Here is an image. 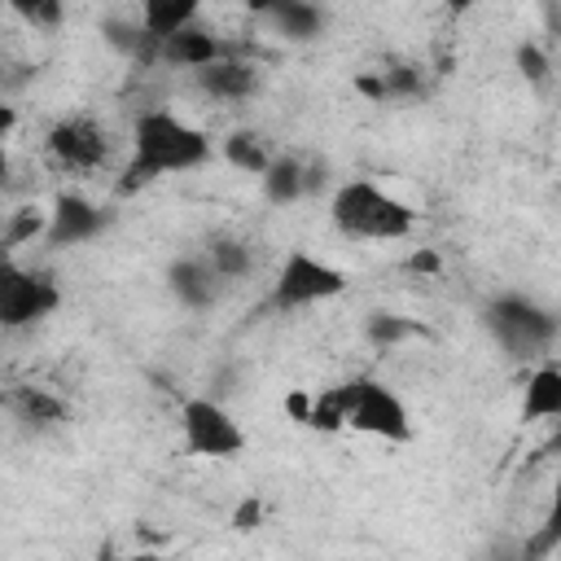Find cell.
Returning <instances> with one entry per match:
<instances>
[{
	"instance_id": "19",
	"label": "cell",
	"mask_w": 561,
	"mask_h": 561,
	"mask_svg": "<svg viewBox=\"0 0 561 561\" xmlns=\"http://www.w3.org/2000/svg\"><path fill=\"white\" fill-rule=\"evenodd\" d=\"M206 259L219 272V280H237L250 272V245L241 237H210L206 241Z\"/></svg>"
},
{
	"instance_id": "21",
	"label": "cell",
	"mask_w": 561,
	"mask_h": 561,
	"mask_svg": "<svg viewBox=\"0 0 561 561\" xmlns=\"http://www.w3.org/2000/svg\"><path fill=\"white\" fill-rule=\"evenodd\" d=\"M35 237H48V210H39V206H22V210H13L9 232H4V245L18 250L22 241H35Z\"/></svg>"
},
{
	"instance_id": "24",
	"label": "cell",
	"mask_w": 561,
	"mask_h": 561,
	"mask_svg": "<svg viewBox=\"0 0 561 561\" xmlns=\"http://www.w3.org/2000/svg\"><path fill=\"white\" fill-rule=\"evenodd\" d=\"M517 70H522L530 83H543V79H548V57H543L535 44H522V48H517Z\"/></svg>"
},
{
	"instance_id": "4",
	"label": "cell",
	"mask_w": 561,
	"mask_h": 561,
	"mask_svg": "<svg viewBox=\"0 0 561 561\" xmlns=\"http://www.w3.org/2000/svg\"><path fill=\"white\" fill-rule=\"evenodd\" d=\"M114 153L110 131L92 114H61L44 131V158L61 175H96Z\"/></svg>"
},
{
	"instance_id": "13",
	"label": "cell",
	"mask_w": 561,
	"mask_h": 561,
	"mask_svg": "<svg viewBox=\"0 0 561 561\" xmlns=\"http://www.w3.org/2000/svg\"><path fill=\"white\" fill-rule=\"evenodd\" d=\"M219 272L210 267V259L206 254H193V259H180L175 267H171V289H175V298L184 302V307H210L215 302V294H219Z\"/></svg>"
},
{
	"instance_id": "27",
	"label": "cell",
	"mask_w": 561,
	"mask_h": 561,
	"mask_svg": "<svg viewBox=\"0 0 561 561\" xmlns=\"http://www.w3.org/2000/svg\"><path fill=\"white\" fill-rule=\"evenodd\" d=\"M543 451H552V456H561V416L552 421V434H548V443H543Z\"/></svg>"
},
{
	"instance_id": "18",
	"label": "cell",
	"mask_w": 561,
	"mask_h": 561,
	"mask_svg": "<svg viewBox=\"0 0 561 561\" xmlns=\"http://www.w3.org/2000/svg\"><path fill=\"white\" fill-rule=\"evenodd\" d=\"M224 158L237 167V171H250V175H263L267 167H272V149H267V140L259 136V131H232L228 140H224Z\"/></svg>"
},
{
	"instance_id": "17",
	"label": "cell",
	"mask_w": 561,
	"mask_h": 561,
	"mask_svg": "<svg viewBox=\"0 0 561 561\" xmlns=\"http://www.w3.org/2000/svg\"><path fill=\"white\" fill-rule=\"evenodd\" d=\"M307 188H311V171L298 158H272V167L263 171L267 202H298Z\"/></svg>"
},
{
	"instance_id": "14",
	"label": "cell",
	"mask_w": 561,
	"mask_h": 561,
	"mask_svg": "<svg viewBox=\"0 0 561 561\" xmlns=\"http://www.w3.org/2000/svg\"><path fill=\"white\" fill-rule=\"evenodd\" d=\"M561 416V364H535L522 394V421H557Z\"/></svg>"
},
{
	"instance_id": "8",
	"label": "cell",
	"mask_w": 561,
	"mask_h": 561,
	"mask_svg": "<svg viewBox=\"0 0 561 561\" xmlns=\"http://www.w3.org/2000/svg\"><path fill=\"white\" fill-rule=\"evenodd\" d=\"M57 307H61V289H57V280H53L48 272L9 263V272H4V280H0V324H4L9 333L35 329V324L48 320Z\"/></svg>"
},
{
	"instance_id": "15",
	"label": "cell",
	"mask_w": 561,
	"mask_h": 561,
	"mask_svg": "<svg viewBox=\"0 0 561 561\" xmlns=\"http://www.w3.org/2000/svg\"><path fill=\"white\" fill-rule=\"evenodd\" d=\"M202 13V0H140V31L149 44H162L167 35L193 26Z\"/></svg>"
},
{
	"instance_id": "11",
	"label": "cell",
	"mask_w": 561,
	"mask_h": 561,
	"mask_svg": "<svg viewBox=\"0 0 561 561\" xmlns=\"http://www.w3.org/2000/svg\"><path fill=\"white\" fill-rule=\"evenodd\" d=\"M153 53H158V61H167V66H180V70H197V66H206V61H215V57H224L228 48L215 39V31H206V26H184V31H175V35H167L162 44H153Z\"/></svg>"
},
{
	"instance_id": "3",
	"label": "cell",
	"mask_w": 561,
	"mask_h": 561,
	"mask_svg": "<svg viewBox=\"0 0 561 561\" xmlns=\"http://www.w3.org/2000/svg\"><path fill=\"white\" fill-rule=\"evenodd\" d=\"M342 408H346V430L386 438V443H408L412 438V416L408 403L377 377H351L342 381Z\"/></svg>"
},
{
	"instance_id": "1",
	"label": "cell",
	"mask_w": 561,
	"mask_h": 561,
	"mask_svg": "<svg viewBox=\"0 0 561 561\" xmlns=\"http://www.w3.org/2000/svg\"><path fill=\"white\" fill-rule=\"evenodd\" d=\"M210 158V136L180 118L175 110L167 105H153V110H140L136 123H131V140H127V162L118 171V193H140L145 184L162 180V175H175V171H193Z\"/></svg>"
},
{
	"instance_id": "22",
	"label": "cell",
	"mask_w": 561,
	"mask_h": 561,
	"mask_svg": "<svg viewBox=\"0 0 561 561\" xmlns=\"http://www.w3.org/2000/svg\"><path fill=\"white\" fill-rule=\"evenodd\" d=\"M539 548H561V469L552 478L548 508H543V522H539Z\"/></svg>"
},
{
	"instance_id": "7",
	"label": "cell",
	"mask_w": 561,
	"mask_h": 561,
	"mask_svg": "<svg viewBox=\"0 0 561 561\" xmlns=\"http://www.w3.org/2000/svg\"><path fill=\"white\" fill-rule=\"evenodd\" d=\"M346 289V272L333 267L329 259L320 254H307V250H289L276 280H272V307H316V302H329Z\"/></svg>"
},
{
	"instance_id": "28",
	"label": "cell",
	"mask_w": 561,
	"mask_h": 561,
	"mask_svg": "<svg viewBox=\"0 0 561 561\" xmlns=\"http://www.w3.org/2000/svg\"><path fill=\"white\" fill-rule=\"evenodd\" d=\"M447 4H451V9H465V4H469V0H447Z\"/></svg>"
},
{
	"instance_id": "6",
	"label": "cell",
	"mask_w": 561,
	"mask_h": 561,
	"mask_svg": "<svg viewBox=\"0 0 561 561\" xmlns=\"http://www.w3.org/2000/svg\"><path fill=\"white\" fill-rule=\"evenodd\" d=\"M180 438L184 451L197 460H232L245 451V430L237 425V416L206 394L180 403Z\"/></svg>"
},
{
	"instance_id": "20",
	"label": "cell",
	"mask_w": 561,
	"mask_h": 561,
	"mask_svg": "<svg viewBox=\"0 0 561 561\" xmlns=\"http://www.w3.org/2000/svg\"><path fill=\"white\" fill-rule=\"evenodd\" d=\"M9 4V13L18 18V22H26L31 31H53V26H61V18H66V0H4Z\"/></svg>"
},
{
	"instance_id": "25",
	"label": "cell",
	"mask_w": 561,
	"mask_h": 561,
	"mask_svg": "<svg viewBox=\"0 0 561 561\" xmlns=\"http://www.w3.org/2000/svg\"><path fill=\"white\" fill-rule=\"evenodd\" d=\"M408 267H412V272H438V254H434V250H416V254L408 259Z\"/></svg>"
},
{
	"instance_id": "9",
	"label": "cell",
	"mask_w": 561,
	"mask_h": 561,
	"mask_svg": "<svg viewBox=\"0 0 561 561\" xmlns=\"http://www.w3.org/2000/svg\"><path fill=\"white\" fill-rule=\"evenodd\" d=\"M105 228V210L79 193H61L48 210V245H79Z\"/></svg>"
},
{
	"instance_id": "2",
	"label": "cell",
	"mask_w": 561,
	"mask_h": 561,
	"mask_svg": "<svg viewBox=\"0 0 561 561\" xmlns=\"http://www.w3.org/2000/svg\"><path fill=\"white\" fill-rule=\"evenodd\" d=\"M329 224L346 241H403L416 228V210L373 180H342L329 197Z\"/></svg>"
},
{
	"instance_id": "26",
	"label": "cell",
	"mask_w": 561,
	"mask_h": 561,
	"mask_svg": "<svg viewBox=\"0 0 561 561\" xmlns=\"http://www.w3.org/2000/svg\"><path fill=\"white\" fill-rule=\"evenodd\" d=\"M276 4H285V0H241V9H245V13H254V18H267Z\"/></svg>"
},
{
	"instance_id": "12",
	"label": "cell",
	"mask_w": 561,
	"mask_h": 561,
	"mask_svg": "<svg viewBox=\"0 0 561 561\" xmlns=\"http://www.w3.org/2000/svg\"><path fill=\"white\" fill-rule=\"evenodd\" d=\"M4 408L13 412V421H26V425H35V430L66 421V399L53 394L48 386H35V381L9 386V390H4Z\"/></svg>"
},
{
	"instance_id": "16",
	"label": "cell",
	"mask_w": 561,
	"mask_h": 561,
	"mask_svg": "<svg viewBox=\"0 0 561 561\" xmlns=\"http://www.w3.org/2000/svg\"><path fill=\"white\" fill-rule=\"evenodd\" d=\"M267 22H272L285 39L302 44V39H316V35H320L324 13H320V4H316V0H285V4H276V9L267 13Z\"/></svg>"
},
{
	"instance_id": "10",
	"label": "cell",
	"mask_w": 561,
	"mask_h": 561,
	"mask_svg": "<svg viewBox=\"0 0 561 561\" xmlns=\"http://www.w3.org/2000/svg\"><path fill=\"white\" fill-rule=\"evenodd\" d=\"M193 83H197V92L210 96V101H245V96L259 88V70H254L250 61L224 53V57L197 66V70H193Z\"/></svg>"
},
{
	"instance_id": "5",
	"label": "cell",
	"mask_w": 561,
	"mask_h": 561,
	"mask_svg": "<svg viewBox=\"0 0 561 561\" xmlns=\"http://www.w3.org/2000/svg\"><path fill=\"white\" fill-rule=\"evenodd\" d=\"M486 329L513 359H539V355H548V346L557 337V320L522 294H500L486 307Z\"/></svg>"
},
{
	"instance_id": "23",
	"label": "cell",
	"mask_w": 561,
	"mask_h": 561,
	"mask_svg": "<svg viewBox=\"0 0 561 561\" xmlns=\"http://www.w3.org/2000/svg\"><path fill=\"white\" fill-rule=\"evenodd\" d=\"M368 337H373L377 346H394L399 337H421V324H412V320H399V316H373V324H368Z\"/></svg>"
}]
</instances>
